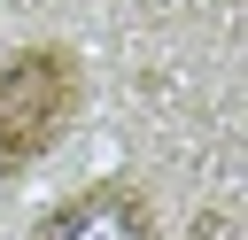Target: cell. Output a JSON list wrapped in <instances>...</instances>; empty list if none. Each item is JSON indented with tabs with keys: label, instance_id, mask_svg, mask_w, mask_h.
Here are the masks:
<instances>
[{
	"label": "cell",
	"instance_id": "1",
	"mask_svg": "<svg viewBox=\"0 0 248 240\" xmlns=\"http://www.w3.org/2000/svg\"><path fill=\"white\" fill-rule=\"evenodd\" d=\"M85 101V70L62 39H31L0 62V170H31L62 147V132L78 124Z\"/></svg>",
	"mask_w": 248,
	"mask_h": 240
},
{
	"label": "cell",
	"instance_id": "2",
	"mask_svg": "<svg viewBox=\"0 0 248 240\" xmlns=\"http://www.w3.org/2000/svg\"><path fill=\"white\" fill-rule=\"evenodd\" d=\"M23 240H163V225L140 178H85L54 209H39Z\"/></svg>",
	"mask_w": 248,
	"mask_h": 240
}]
</instances>
